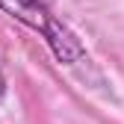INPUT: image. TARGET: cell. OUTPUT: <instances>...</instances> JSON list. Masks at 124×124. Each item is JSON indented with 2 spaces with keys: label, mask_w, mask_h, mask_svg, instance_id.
<instances>
[{
  "label": "cell",
  "mask_w": 124,
  "mask_h": 124,
  "mask_svg": "<svg viewBox=\"0 0 124 124\" xmlns=\"http://www.w3.org/2000/svg\"><path fill=\"white\" fill-rule=\"evenodd\" d=\"M0 9H6L12 18H18L21 24H27V27H33L36 33H41L59 62L74 65V62L86 59V47L80 44V39L50 12L47 0H0Z\"/></svg>",
  "instance_id": "obj_1"
},
{
  "label": "cell",
  "mask_w": 124,
  "mask_h": 124,
  "mask_svg": "<svg viewBox=\"0 0 124 124\" xmlns=\"http://www.w3.org/2000/svg\"><path fill=\"white\" fill-rule=\"evenodd\" d=\"M6 95V77H3V71H0V98Z\"/></svg>",
  "instance_id": "obj_2"
}]
</instances>
